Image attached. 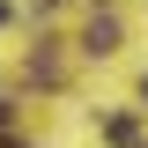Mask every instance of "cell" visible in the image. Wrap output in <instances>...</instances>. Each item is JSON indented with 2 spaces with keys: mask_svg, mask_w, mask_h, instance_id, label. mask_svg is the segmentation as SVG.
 Listing matches in <instances>:
<instances>
[{
  "mask_svg": "<svg viewBox=\"0 0 148 148\" xmlns=\"http://www.w3.org/2000/svg\"><path fill=\"white\" fill-rule=\"evenodd\" d=\"M0 148H22V141H8V133H0Z\"/></svg>",
  "mask_w": 148,
  "mask_h": 148,
  "instance_id": "2",
  "label": "cell"
},
{
  "mask_svg": "<svg viewBox=\"0 0 148 148\" xmlns=\"http://www.w3.org/2000/svg\"><path fill=\"white\" fill-rule=\"evenodd\" d=\"M119 45V22H89V52H111Z\"/></svg>",
  "mask_w": 148,
  "mask_h": 148,
  "instance_id": "1",
  "label": "cell"
},
{
  "mask_svg": "<svg viewBox=\"0 0 148 148\" xmlns=\"http://www.w3.org/2000/svg\"><path fill=\"white\" fill-rule=\"evenodd\" d=\"M0 119H8V104H0Z\"/></svg>",
  "mask_w": 148,
  "mask_h": 148,
  "instance_id": "3",
  "label": "cell"
}]
</instances>
